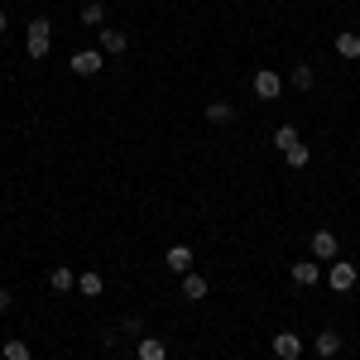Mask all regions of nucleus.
Here are the masks:
<instances>
[{"instance_id":"1","label":"nucleus","mask_w":360,"mask_h":360,"mask_svg":"<svg viewBox=\"0 0 360 360\" xmlns=\"http://www.w3.org/2000/svg\"><path fill=\"white\" fill-rule=\"evenodd\" d=\"M25 49H29V58H44L49 49H53V25L39 15V20H29V34H25Z\"/></svg>"},{"instance_id":"2","label":"nucleus","mask_w":360,"mask_h":360,"mask_svg":"<svg viewBox=\"0 0 360 360\" xmlns=\"http://www.w3.org/2000/svg\"><path fill=\"white\" fill-rule=\"evenodd\" d=\"M278 91H283V77H278L274 68H259V72H255V96H259V101H274Z\"/></svg>"},{"instance_id":"3","label":"nucleus","mask_w":360,"mask_h":360,"mask_svg":"<svg viewBox=\"0 0 360 360\" xmlns=\"http://www.w3.org/2000/svg\"><path fill=\"white\" fill-rule=\"evenodd\" d=\"M327 283H332L336 293H346V288H356V264H351V259H336L332 269H327Z\"/></svg>"},{"instance_id":"4","label":"nucleus","mask_w":360,"mask_h":360,"mask_svg":"<svg viewBox=\"0 0 360 360\" xmlns=\"http://www.w3.org/2000/svg\"><path fill=\"white\" fill-rule=\"evenodd\" d=\"M269 351H274L278 360H298V356H303V336H293V332H278L274 341H269Z\"/></svg>"},{"instance_id":"5","label":"nucleus","mask_w":360,"mask_h":360,"mask_svg":"<svg viewBox=\"0 0 360 360\" xmlns=\"http://www.w3.org/2000/svg\"><path fill=\"white\" fill-rule=\"evenodd\" d=\"M72 72H77V77H96V72H101V53H96V49L72 53Z\"/></svg>"},{"instance_id":"6","label":"nucleus","mask_w":360,"mask_h":360,"mask_svg":"<svg viewBox=\"0 0 360 360\" xmlns=\"http://www.w3.org/2000/svg\"><path fill=\"white\" fill-rule=\"evenodd\" d=\"M336 250H341V240H336L332 231H317V236H312V255H317V259H336Z\"/></svg>"},{"instance_id":"7","label":"nucleus","mask_w":360,"mask_h":360,"mask_svg":"<svg viewBox=\"0 0 360 360\" xmlns=\"http://www.w3.org/2000/svg\"><path fill=\"white\" fill-rule=\"evenodd\" d=\"M317 278H322V264H317V259H298V264H293V283H317Z\"/></svg>"},{"instance_id":"8","label":"nucleus","mask_w":360,"mask_h":360,"mask_svg":"<svg viewBox=\"0 0 360 360\" xmlns=\"http://www.w3.org/2000/svg\"><path fill=\"white\" fill-rule=\"evenodd\" d=\"M336 53L341 58H360V34L356 29H341V34H336Z\"/></svg>"},{"instance_id":"9","label":"nucleus","mask_w":360,"mask_h":360,"mask_svg":"<svg viewBox=\"0 0 360 360\" xmlns=\"http://www.w3.org/2000/svg\"><path fill=\"white\" fill-rule=\"evenodd\" d=\"M139 360H168V346L159 336H139Z\"/></svg>"},{"instance_id":"10","label":"nucleus","mask_w":360,"mask_h":360,"mask_svg":"<svg viewBox=\"0 0 360 360\" xmlns=\"http://www.w3.org/2000/svg\"><path fill=\"white\" fill-rule=\"evenodd\" d=\"M312 351H317V356H322V360L341 356V336H336V332H322V336H317V341H312Z\"/></svg>"},{"instance_id":"11","label":"nucleus","mask_w":360,"mask_h":360,"mask_svg":"<svg viewBox=\"0 0 360 360\" xmlns=\"http://www.w3.org/2000/svg\"><path fill=\"white\" fill-rule=\"evenodd\" d=\"M168 269H173V274H188V269H193V250L173 245V250H168Z\"/></svg>"},{"instance_id":"12","label":"nucleus","mask_w":360,"mask_h":360,"mask_svg":"<svg viewBox=\"0 0 360 360\" xmlns=\"http://www.w3.org/2000/svg\"><path fill=\"white\" fill-rule=\"evenodd\" d=\"M125 49H130V39L120 29H101V53H125Z\"/></svg>"},{"instance_id":"13","label":"nucleus","mask_w":360,"mask_h":360,"mask_svg":"<svg viewBox=\"0 0 360 360\" xmlns=\"http://www.w3.org/2000/svg\"><path fill=\"white\" fill-rule=\"evenodd\" d=\"M49 283H53L58 293H72V288H77V274H72V269H68V264H58L53 274H49Z\"/></svg>"},{"instance_id":"14","label":"nucleus","mask_w":360,"mask_h":360,"mask_svg":"<svg viewBox=\"0 0 360 360\" xmlns=\"http://www.w3.org/2000/svg\"><path fill=\"white\" fill-rule=\"evenodd\" d=\"M0 356H5V360H34V351H29V341H20V336H10V341L0 346Z\"/></svg>"},{"instance_id":"15","label":"nucleus","mask_w":360,"mask_h":360,"mask_svg":"<svg viewBox=\"0 0 360 360\" xmlns=\"http://www.w3.org/2000/svg\"><path fill=\"white\" fill-rule=\"evenodd\" d=\"M183 298H193V303H197V298H207V278H202V274H183Z\"/></svg>"},{"instance_id":"16","label":"nucleus","mask_w":360,"mask_h":360,"mask_svg":"<svg viewBox=\"0 0 360 360\" xmlns=\"http://www.w3.org/2000/svg\"><path fill=\"white\" fill-rule=\"evenodd\" d=\"M207 120H212V125H231V120H236L231 101H212V106H207Z\"/></svg>"},{"instance_id":"17","label":"nucleus","mask_w":360,"mask_h":360,"mask_svg":"<svg viewBox=\"0 0 360 360\" xmlns=\"http://www.w3.org/2000/svg\"><path fill=\"white\" fill-rule=\"evenodd\" d=\"M82 25L91 29V25H106V5H101V0H86L82 5Z\"/></svg>"},{"instance_id":"18","label":"nucleus","mask_w":360,"mask_h":360,"mask_svg":"<svg viewBox=\"0 0 360 360\" xmlns=\"http://www.w3.org/2000/svg\"><path fill=\"white\" fill-rule=\"evenodd\" d=\"M274 144H278V149H293V144H298V130H293V125H278V130H274Z\"/></svg>"},{"instance_id":"19","label":"nucleus","mask_w":360,"mask_h":360,"mask_svg":"<svg viewBox=\"0 0 360 360\" xmlns=\"http://www.w3.org/2000/svg\"><path fill=\"white\" fill-rule=\"evenodd\" d=\"M77 288H82L86 298H96V293H101L106 283H101V274H82V278H77Z\"/></svg>"},{"instance_id":"20","label":"nucleus","mask_w":360,"mask_h":360,"mask_svg":"<svg viewBox=\"0 0 360 360\" xmlns=\"http://www.w3.org/2000/svg\"><path fill=\"white\" fill-rule=\"evenodd\" d=\"M283 159H288V168H307V144H293V149H283Z\"/></svg>"},{"instance_id":"21","label":"nucleus","mask_w":360,"mask_h":360,"mask_svg":"<svg viewBox=\"0 0 360 360\" xmlns=\"http://www.w3.org/2000/svg\"><path fill=\"white\" fill-rule=\"evenodd\" d=\"M293 86H298V91H307V86H312V68H307V63H298V68H293Z\"/></svg>"},{"instance_id":"22","label":"nucleus","mask_w":360,"mask_h":360,"mask_svg":"<svg viewBox=\"0 0 360 360\" xmlns=\"http://www.w3.org/2000/svg\"><path fill=\"white\" fill-rule=\"evenodd\" d=\"M10 303H15V298H10V288H0V312H10Z\"/></svg>"},{"instance_id":"23","label":"nucleus","mask_w":360,"mask_h":360,"mask_svg":"<svg viewBox=\"0 0 360 360\" xmlns=\"http://www.w3.org/2000/svg\"><path fill=\"white\" fill-rule=\"evenodd\" d=\"M0 34H5V10H0Z\"/></svg>"}]
</instances>
